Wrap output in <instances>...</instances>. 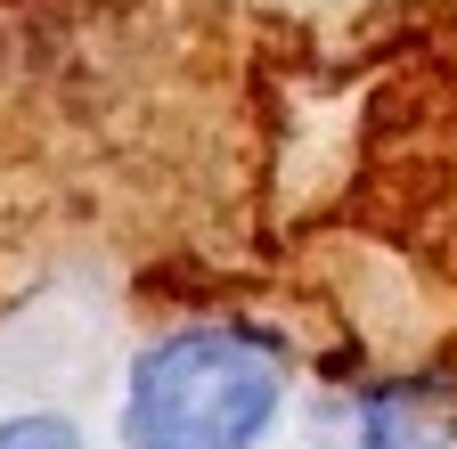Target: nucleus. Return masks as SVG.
Segmentation results:
<instances>
[{
	"instance_id": "nucleus-2",
	"label": "nucleus",
	"mask_w": 457,
	"mask_h": 449,
	"mask_svg": "<svg viewBox=\"0 0 457 449\" xmlns=\"http://www.w3.org/2000/svg\"><path fill=\"white\" fill-rule=\"evenodd\" d=\"M0 449H82V433L66 417H9L0 425Z\"/></svg>"
},
{
	"instance_id": "nucleus-1",
	"label": "nucleus",
	"mask_w": 457,
	"mask_h": 449,
	"mask_svg": "<svg viewBox=\"0 0 457 449\" xmlns=\"http://www.w3.org/2000/svg\"><path fill=\"white\" fill-rule=\"evenodd\" d=\"M278 352L237 327H188L139 352L123 392V449H253L278 425Z\"/></svg>"
}]
</instances>
